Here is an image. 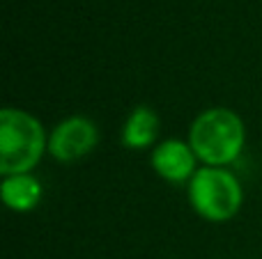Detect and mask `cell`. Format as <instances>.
<instances>
[{
    "mask_svg": "<svg viewBox=\"0 0 262 259\" xmlns=\"http://www.w3.org/2000/svg\"><path fill=\"white\" fill-rule=\"evenodd\" d=\"M189 145L203 165L226 168L239 159L246 145L244 119L223 106L203 110L189 128Z\"/></svg>",
    "mask_w": 262,
    "mask_h": 259,
    "instance_id": "1",
    "label": "cell"
},
{
    "mask_svg": "<svg viewBox=\"0 0 262 259\" xmlns=\"http://www.w3.org/2000/svg\"><path fill=\"white\" fill-rule=\"evenodd\" d=\"M49 154V133L32 113L21 108L0 110V174H26Z\"/></svg>",
    "mask_w": 262,
    "mask_h": 259,
    "instance_id": "2",
    "label": "cell"
},
{
    "mask_svg": "<svg viewBox=\"0 0 262 259\" xmlns=\"http://www.w3.org/2000/svg\"><path fill=\"white\" fill-rule=\"evenodd\" d=\"M191 209L209 223H228L244 204V188L228 168L203 165L186 184Z\"/></svg>",
    "mask_w": 262,
    "mask_h": 259,
    "instance_id": "3",
    "label": "cell"
},
{
    "mask_svg": "<svg viewBox=\"0 0 262 259\" xmlns=\"http://www.w3.org/2000/svg\"><path fill=\"white\" fill-rule=\"evenodd\" d=\"M99 145V128L85 115H72L55 124L49 133V154L58 163H74L85 159Z\"/></svg>",
    "mask_w": 262,
    "mask_h": 259,
    "instance_id": "4",
    "label": "cell"
},
{
    "mask_svg": "<svg viewBox=\"0 0 262 259\" xmlns=\"http://www.w3.org/2000/svg\"><path fill=\"white\" fill-rule=\"evenodd\" d=\"M149 163L154 172L168 184H189L200 170V161L193 147L189 145V140H180V138L159 140V145L152 147Z\"/></svg>",
    "mask_w": 262,
    "mask_h": 259,
    "instance_id": "5",
    "label": "cell"
},
{
    "mask_svg": "<svg viewBox=\"0 0 262 259\" xmlns=\"http://www.w3.org/2000/svg\"><path fill=\"white\" fill-rule=\"evenodd\" d=\"M159 133H161V117L157 110L149 106H136L124 119L120 140L127 149L143 151L159 145Z\"/></svg>",
    "mask_w": 262,
    "mask_h": 259,
    "instance_id": "6",
    "label": "cell"
},
{
    "mask_svg": "<svg viewBox=\"0 0 262 259\" xmlns=\"http://www.w3.org/2000/svg\"><path fill=\"white\" fill-rule=\"evenodd\" d=\"M0 197H3L5 206L16 214H28V211L37 209L44 197V186L32 172L26 174H9L3 177L0 184Z\"/></svg>",
    "mask_w": 262,
    "mask_h": 259,
    "instance_id": "7",
    "label": "cell"
}]
</instances>
